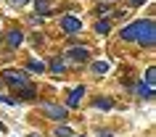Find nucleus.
<instances>
[{
  "instance_id": "a211bd4d",
  "label": "nucleus",
  "mask_w": 156,
  "mask_h": 137,
  "mask_svg": "<svg viewBox=\"0 0 156 137\" xmlns=\"http://www.w3.org/2000/svg\"><path fill=\"white\" fill-rule=\"evenodd\" d=\"M98 137H111V132H106V129H103V132H98Z\"/></svg>"
},
{
  "instance_id": "aec40b11",
  "label": "nucleus",
  "mask_w": 156,
  "mask_h": 137,
  "mask_svg": "<svg viewBox=\"0 0 156 137\" xmlns=\"http://www.w3.org/2000/svg\"><path fill=\"white\" fill-rule=\"evenodd\" d=\"M32 137H34V135H32Z\"/></svg>"
},
{
  "instance_id": "2eb2a0df",
  "label": "nucleus",
  "mask_w": 156,
  "mask_h": 137,
  "mask_svg": "<svg viewBox=\"0 0 156 137\" xmlns=\"http://www.w3.org/2000/svg\"><path fill=\"white\" fill-rule=\"evenodd\" d=\"M111 105H114V103H111L108 98H103V100L98 98V100H95V108H111Z\"/></svg>"
},
{
  "instance_id": "f3484780",
  "label": "nucleus",
  "mask_w": 156,
  "mask_h": 137,
  "mask_svg": "<svg viewBox=\"0 0 156 137\" xmlns=\"http://www.w3.org/2000/svg\"><path fill=\"white\" fill-rule=\"evenodd\" d=\"M27 3H32V0H11V5H27Z\"/></svg>"
},
{
  "instance_id": "dca6fc26",
  "label": "nucleus",
  "mask_w": 156,
  "mask_h": 137,
  "mask_svg": "<svg viewBox=\"0 0 156 137\" xmlns=\"http://www.w3.org/2000/svg\"><path fill=\"white\" fill-rule=\"evenodd\" d=\"M146 82H148V84H154V69H148V71H146Z\"/></svg>"
},
{
  "instance_id": "f03ea898",
  "label": "nucleus",
  "mask_w": 156,
  "mask_h": 137,
  "mask_svg": "<svg viewBox=\"0 0 156 137\" xmlns=\"http://www.w3.org/2000/svg\"><path fill=\"white\" fill-rule=\"evenodd\" d=\"M61 29H64L66 34H77L80 29H82V21H80L77 16H64L61 19Z\"/></svg>"
},
{
  "instance_id": "6ab92c4d",
  "label": "nucleus",
  "mask_w": 156,
  "mask_h": 137,
  "mask_svg": "<svg viewBox=\"0 0 156 137\" xmlns=\"http://www.w3.org/2000/svg\"><path fill=\"white\" fill-rule=\"evenodd\" d=\"M132 3H135V5H143V3H146V0H132Z\"/></svg>"
},
{
  "instance_id": "1a4fd4ad",
  "label": "nucleus",
  "mask_w": 156,
  "mask_h": 137,
  "mask_svg": "<svg viewBox=\"0 0 156 137\" xmlns=\"http://www.w3.org/2000/svg\"><path fill=\"white\" fill-rule=\"evenodd\" d=\"M106 71H108L106 61H95V63H93V74H106Z\"/></svg>"
},
{
  "instance_id": "9b49d317",
  "label": "nucleus",
  "mask_w": 156,
  "mask_h": 137,
  "mask_svg": "<svg viewBox=\"0 0 156 137\" xmlns=\"http://www.w3.org/2000/svg\"><path fill=\"white\" fill-rule=\"evenodd\" d=\"M108 29H111L108 21H98V24H95V32H98V34H108Z\"/></svg>"
},
{
  "instance_id": "6e6552de",
  "label": "nucleus",
  "mask_w": 156,
  "mask_h": 137,
  "mask_svg": "<svg viewBox=\"0 0 156 137\" xmlns=\"http://www.w3.org/2000/svg\"><path fill=\"white\" fill-rule=\"evenodd\" d=\"M27 71H29V74H42V71H45V66H42L40 61H29V63H27Z\"/></svg>"
},
{
  "instance_id": "f8f14e48",
  "label": "nucleus",
  "mask_w": 156,
  "mask_h": 137,
  "mask_svg": "<svg viewBox=\"0 0 156 137\" xmlns=\"http://www.w3.org/2000/svg\"><path fill=\"white\" fill-rule=\"evenodd\" d=\"M53 135H56V137H72V129H69V127H56Z\"/></svg>"
},
{
  "instance_id": "0eeeda50",
  "label": "nucleus",
  "mask_w": 156,
  "mask_h": 137,
  "mask_svg": "<svg viewBox=\"0 0 156 137\" xmlns=\"http://www.w3.org/2000/svg\"><path fill=\"white\" fill-rule=\"evenodd\" d=\"M82 95H85V87H74V90H72V95H69V105L74 108V105L82 100Z\"/></svg>"
},
{
  "instance_id": "4468645a",
  "label": "nucleus",
  "mask_w": 156,
  "mask_h": 137,
  "mask_svg": "<svg viewBox=\"0 0 156 137\" xmlns=\"http://www.w3.org/2000/svg\"><path fill=\"white\" fill-rule=\"evenodd\" d=\"M34 8L40 11V13H45V11L50 8V0H37V5H34Z\"/></svg>"
},
{
  "instance_id": "f257e3e1",
  "label": "nucleus",
  "mask_w": 156,
  "mask_h": 137,
  "mask_svg": "<svg viewBox=\"0 0 156 137\" xmlns=\"http://www.w3.org/2000/svg\"><path fill=\"white\" fill-rule=\"evenodd\" d=\"M122 40H138L140 45L154 48V40H156L154 21H151V19H146V21H135V24L124 26V29H122Z\"/></svg>"
},
{
  "instance_id": "ddd939ff",
  "label": "nucleus",
  "mask_w": 156,
  "mask_h": 137,
  "mask_svg": "<svg viewBox=\"0 0 156 137\" xmlns=\"http://www.w3.org/2000/svg\"><path fill=\"white\" fill-rule=\"evenodd\" d=\"M138 95H143V98H151V84H138Z\"/></svg>"
},
{
  "instance_id": "39448f33",
  "label": "nucleus",
  "mask_w": 156,
  "mask_h": 137,
  "mask_svg": "<svg viewBox=\"0 0 156 137\" xmlns=\"http://www.w3.org/2000/svg\"><path fill=\"white\" fill-rule=\"evenodd\" d=\"M66 58H69V61H77V63H80V61H87V58H90V53H87L85 48H72Z\"/></svg>"
},
{
  "instance_id": "20e7f679",
  "label": "nucleus",
  "mask_w": 156,
  "mask_h": 137,
  "mask_svg": "<svg viewBox=\"0 0 156 137\" xmlns=\"http://www.w3.org/2000/svg\"><path fill=\"white\" fill-rule=\"evenodd\" d=\"M45 116H48V119H56V121H64L66 111L61 108V105H45Z\"/></svg>"
},
{
  "instance_id": "9d476101",
  "label": "nucleus",
  "mask_w": 156,
  "mask_h": 137,
  "mask_svg": "<svg viewBox=\"0 0 156 137\" xmlns=\"http://www.w3.org/2000/svg\"><path fill=\"white\" fill-rule=\"evenodd\" d=\"M66 69V61H61V58H56L53 63H50V71H56V74H61Z\"/></svg>"
},
{
  "instance_id": "7ed1b4c3",
  "label": "nucleus",
  "mask_w": 156,
  "mask_h": 137,
  "mask_svg": "<svg viewBox=\"0 0 156 137\" xmlns=\"http://www.w3.org/2000/svg\"><path fill=\"white\" fill-rule=\"evenodd\" d=\"M3 79L11 82V84H27V77L21 71H13V69H5L3 71Z\"/></svg>"
},
{
  "instance_id": "423d86ee",
  "label": "nucleus",
  "mask_w": 156,
  "mask_h": 137,
  "mask_svg": "<svg viewBox=\"0 0 156 137\" xmlns=\"http://www.w3.org/2000/svg\"><path fill=\"white\" fill-rule=\"evenodd\" d=\"M21 40H24V34L19 32V29H13V32H8V37H5V45L13 50V48H19V45H21Z\"/></svg>"
}]
</instances>
